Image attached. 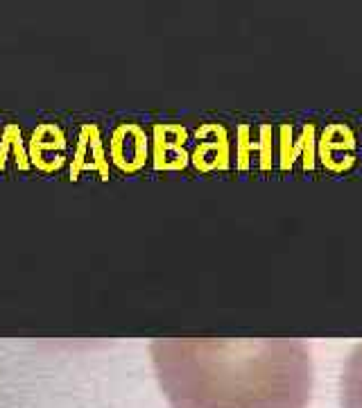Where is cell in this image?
Instances as JSON below:
<instances>
[{"label": "cell", "mask_w": 362, "mask_h": 408, "mask_svg": "<svg viewBox=\"0 0 362 408\" xmlns=\"http://www.w3.org/2000/svg\"><path fill=\"white\" fill-rule=\"evenodd\" d=\"M156 377L172 408H306L312 361L301 340H156Z\"/></svg>", "instance_id": "cell-1"}, {"label": "cell", "mask_w": 362, "mask_h": 408, "mask_svg": "<svg viewBox=\"0 0 362 408\" xmlns=\"http://www.w3.org/2000/svg\"><path fill=\"white\" fill-rule=\"evenodd\" d=\"M342 408H362V342L351 349L340 379Z\"/></svg>", "instance_id": "cell-2"}]
</instances>
